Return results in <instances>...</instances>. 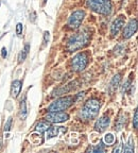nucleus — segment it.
<instances>
[{"label":"nucleus","mask_w":138,"mask_h":153,"mask_svg":"<svg viewBox=\"0 0 138 153\" xmlns=\"http://www.w3.org/2000/svg\"><path fill=\"white\" fill-rule=\"evenodd\" d=\"M89 38H91V33L87 30H83V31L74 34L69 38L68 43H67V48L69 51L79 50L85 45H87Z\"/></svg>","instance_id":"nucleus-1"},{"label":"nucleus","mask_w":138,"mask_h":153,"mask_svg":"<svg viewBox=\"0 0 138 153\" xmlns=\"http://www.w3.org/2000/svg\"><path fill=\"white\" fill-rule=\"evenodd\" d=\"M99 110H100V102L97 99H89L82 108L80 112V117L85 121L93 120L98 116Z\"/></svg>","instance_id":"nucleus-2"},{"label":"nucleus","mask_w":138,"mask_h":153,"mask_svg":"<svg viewBox=\"0 0 138 153\" xmlns=\"http://www.w3.org/2000/svg\"><path fill=\"white\" fill-rule=\"evenodd\" d=\"M88 9L101 15H111L113 12V4L111 0H87Z\"/></svg>","instance_id":"nucleus-3"},{"label":"nucleus","mask_w":138,"mask_h":153,"mask_svg":"<svg viewBox=\"0 0 138 153\" xmlns=\"http://www.w3.org/2000/svg\"><path fill=\"white\" fill-rule=\"evenodd\" d=\"M74 102V98L71 96H65L62 98L57 99L54 102H52L49 105V112H59V111H65L68 108H70Z\"/></svg>","instance_id":"nucleus-4"},{"label":"nucleus","mask_w":138,"mask_h":153,"mask_svg":"<svg viewBox=\"0 0 138 153\" xmlns=\"http://www.w3.org/2000/svg\"><path fill=\"white\" fill-rule=\"evenodd\" d=\"M88 64V56L87 53L80 52L72 59L71 61V67L74 71H83L86 68Z\"/></svg>","instance_id":"nucleus-5"},{"label":"nucleus","mask_w":138,"mask_h":153,"mask_svg":"<svg viewBox=\"0 0 138 153\" xmlns=\"http://www.w3.org/2000/svg\"><path fill=\"white\" fill-rule=\"evenodd\" d=\"M84 17H85V12L82 11V10H76L72 13L68 18V22H67V26L70 29H78L79 27L81 26L82 22H83Z\"/></svg>","instance_id":"nucleus-6"},{"label":"nucleus","mask_w":138,"mask_h":153,"mask_svg":"<svg viewBox=\"0 0 138 153\" xmlns=\"http://www.w3.org/2000/svg\"><path fill=\"white\" fill-rule=\"evenodd\" d=\"M45 118L48 122H51V123H61L69 119V115L63 111H59V112L48 113Z\"/></svg>","instance_id":"nucleus-7"},{"label":"nucleus","mask_w":138,"mask_h":153,"mask_svg":"<svg viewBox=\"0 0 138 153\" xmlns=\"http://www.w3.org/2000/svg\"><path fill=\"white\" fill-rule=\"evenodd\" d=\"M124 24H125V17H124L123 15H120V16L117 17L114 22H112V26H111V34H112L113 36H116L117 34L122 30Z\"/></svg>","instance_id":"nucleus-8"},{"label":"nucleus","mask_w":138,"mask_h":153,"mask_svg":"<svg viewBox=\"0 0 138 153\" xmlns=\"http://www.w3.org/2000/svg\"><path fill=\"white\" fill-rule=\"evenodd\" d=\"M136 31H137V19L134 18L131 19L129 24L125 26L122 36H123L124 39H129V38H131L136 33Z\"/></svg>","instance_id":"nucleus-9"},{"label":"nucleus","mask_w":138,"mask_h":153,"mask_svg":"<svg viewBox=\"0 0 138 153\" xmlns=\"http://www.w3.org/2000/svg\"><path fill=\"white\" fill-rule=\"evenodd\" d=\"M110 122H111V119L108 116H106V115H103L102 117H100L99 119L96 121L95 123V130L97 132H99V133H101V132H104L105 130L108 128V126H110Z\"/></svg>","instance_id":"nucleus-10"},{"label":"nucleus","mask_w":138,"mask_h":153,"mask_svg":"<svg viewBox=\"0 0 138 153\" xmlns=\"http://www.w3.org/2000/svg\"><path fill=\"white\" fill-rule=\"evenodd\" d=\"M67 129L64 127H50L47 130V137L52 138V137L57 136L60 133H66Z\"/></svg>","instance_id":"nucleus-11"},{"label":"nucleus","mask_w":138,"mask_h":153,"mask_svg":"<svg viewBox=\"0 0 138 153\" xmlns=\"http://www.w3.org/2000/svg\"><path fill=\"white\" fill-rule=\"evenodd\" d=\"M22 81L19 80H15V81L12 82V86H11V97L12 98H17L18 95L20 94V91H22Z\"/></svg>","instance_id":"nucleus-12"},{"label":"nucleus","mask_w":138,"mask_h":153,"mask_svg":"<svg viewBox=\"0 0 138 153\" xmlns=\"http://www.w3.org/2000/svg\"><path fill=\"white\" fill-rule=\"evenodd\" d=\"M71 84H67V85H64V86H61L59 88H56L54 91H53V96H61L63 94H66L68 91H70L72 88H73V86H71Z\"/></svg>","instance_id":"nucleus-13"},{"label":"nucleus","mask_w":138,"mask_h":153,"mask_svg":"<svg viewBox=\"0 0 138 153\" xmlns=\"http://www.w3.org/2000/svg\"><path fill=\"white\" fill-rule=\"evenodd\" d=\"M120 81H121V76H120L119 74L113 76L112 81H111V83H110V91H116V89L118 88V86H119Z\"/></svg>","instance_id":"nucleus-14"},{"label":"nucleus","mask_w":138,"mask_h":153,"mask_svg":"<svg viewBox=\"0 0 138 153\" xmlns=\"http://www.w3.org/2000/svg\"><path fill=\"white\" fill-rule=\"evenodd\" d=\"M49 128H50V123L48 121H41L36 124V131L41 134L47 132V130L49 129Z\"/></svg>","instance_id":"nucleus-15"},{"label":"nucleus","mask_w":138,"mask_h":153,"mask_svg":"<svg viewBox=\"0 0 138 153\" xmlns=\"http://www.w3.org/2000/svg\"><path fill=\"white\" fill-rule=\"evenodd\" d=\"M30 141H31L33 145H41L43 143V138L41 136V133L39 134H36V133H33L30 135Z\"/></svg>","instance_id":"nucleus-16"},{"label":"nucleus","mask_w":138,"mask_h":153,"mask_svg":"<svg viewBox=\"0 0 138 153\" xmlns=\"http://www.w3.org/2000/svg\"><path fill=\"white\" fill-rule=\"evenodd\" d=\"M29 49H30V45H29V44H26L24 49L20 51V53H19V55H18V63H22L24 60H26L27 55H28V53H29Z\"/></svg>","instance_id":"nucleus-17"},{"label":"nucleus","mask_w":138,"mask_h":153,"mask_svg":"<svg viewBox=\"0 0 138 153\" xmlns=\"http://www.w3.org/2000/svg\"><path fill=\"white\" fill-rule=\"evenodd\" d=\"M122 151L123 152H134V140H133V137H130L129 138V141H128V143L125 145V147H123V149H122Z\"/></svg>","instance_id":"nucleus-18"},{"label":"nucleus","mask_w":138,"mask_h":153,"mask_svg":"<svg viewBox=\"0 0 138 153\" xmlns=\"http://www.w3.org/2000/svg\"><path fill=\"white\" fill-rule=\"evenodd\" d=\"M125 117H126V115H124V114H121L119 116V118H118V120H117V124H116L117 131H120V130L122 129V127L124 126L125 120H126Z\"/></svg>","instance_id":"nucleus-19"},{"label":"nucleus","mask_w":138,"mask_h":153,"mask_svg":"<svg viewBox=\"0 0 138 153\" xmlns=\"http://www.w3.org/2000/svg\"><path fill=\"white\" fill-rule=\"evenodd\" d=\"M103 141L105 143V145H107V146H111V145H113V143H115V136L113 135L112 133L105 134L104 138H103Z\"/></svg>","instance_id":"nucleus-20"},{"label":"nucleus","mask_w":138,"mask_h":153,"mask_svg":"<svg viewBox=\"0 0 138 153\" xmlns=\"http://www.w3.org/2000/svg\"><path fill=\"white\" fill-rule=\"evenodd\" d=\"M104 146L105 145H103V143L102 141H100L99 143V145H97V146L95 147V148H93L91 149V152H99V153H101V152H105V148H104Z\"/></svg>","instance_id":"nucleus-21"},{"label":"nucleus","mask_w":138,"mask_h":153,"mask_svg":"<svg viewBox=\"0 0 138 153\" xmlns=\"http://www.w3.org/2000/svg\"><path fill=\"white\" fill-rule=\"evenodd\" d=\"M20 114H22V117L24 118L27 115V103H26V99L22 100L20 103Z\"/></svg>","instance_id":"nucleus-22"},{"label":"nucleus","mask_w":138,"mask_h":153,"mask_svg":"<svg viewBox=\"0 0 138 153\" xmlns=\"http://www.w3.org/2000/svg\"><path fill=\"white\" fill-rule=\"evenodd\" d=\"M12 117H9L7 120V122H5L4 124V128H3V130H4V132H9L10 130H11V127H12Z\"/></svg>","instance_id":"nucleus-23"},{"label":"nucleus","mask_w":138,"mask_h":153,"mask_svg":"<svg viewBox=\"0 0 138 153\" xmlns=\"http://www.w3.org/2000/svg\"><path fill=\"white\" fill-rule=\"evenodd\" d=\"M133 127H134V129H137V127H138V111L137 110H136L135 113H134Z\"/></svg>","instance_id":"nucleus-24"},{"label":"nucleus","mask_w":138,"mask_h":153,"mask_svg":"<svg viewBox=\"0 0 138 153\" xmlns=\"http://www.w3.org/2000/svg\"><path fill=\"white\" fill-rule=\"evenodd\" d=\"M49 41H50V33L46 31L45 33H44V47L48 45Z\"/></svg>","instance_id":"nucleus-25"},{"label":"nucleus","mask_w":138,"mask_h":153,"mask_svg":"<svg viewBox=\"0 0 138 153\" xmlns=\"http://www.w3.org/2000/svg\"><path fill=\"white\" fill-rule=\"evenodd\" d=\"M130 87H131V81H130V80H128V81H126L125 83L123 84V86H122L121 91H122V93H125V91H128Z\"/></svg>","instance_id":"nucleus-26"},{"label":"nucleus","mask_w":138,"mask_h":153,"mask_svg":"<svg viewBox=\"0 0 138 153\" xmlns=\"http://www.w3.org/2000/svg\"><path fill=\"white\" fill-rule=\"evenodd\" d=\"M22 33V24H17L16 25V34H18V35H20V34Z\"/></svg>","instance_id":"nucleus-27"},{"label":"nucleus","mask_w":138,"mask_h":153,"mask_svg":"<svg viewBox=\"0 0 138 153\" xmlns=\"http://www.w3.org/2000/svg\"><path fill=\"white\" fill-rule=\"evenodd\" d=\"M2 52H1V56L3 57V59H5V57H7V48L5 47H3L2 48Z\"/></svg>","instance_id":"nucleus-28"},{"label":"nucleus","mask_w":138,"mask_h":153,"mask_svg":"<svg viewBox=\"0 0 138 153\" xmlns=\"http://www.w3.org/2000/svg\"><path fill=\"white\" fill-rule=\"evenodd\" d=\"M35 19H36V14L33 12V13H32V18L30 17V20H31L32 22H35Z\"/></svg>","instance_id":"nucleus-29"},{"label":"nucleus","mask_w":138,"mask_h":153,"mask_svg":"<svg viewBox=\"0 0 138 153\" xmlns=\"http://www.w3.org/2000/svg\"><path fill=\"white\" fill-rule=\"evenodd\" d=\"M84 97V93H80V95L76 97V99H81V98H83Z\"/></svg>","instance_id":"nucleus-30"},{"label":"nucleus","mask_w":138,"mask_h":153,"mask_svg":"<svg viewBox=\"0 0 138 153\" xmlns=\"http://www.w3.org/2000/svg\"><path fill=\"white\" fill-rule=\"evenodd\" d=\"M46 2H47V0H44V3H46Z\"/></svg>","instance_id":"nucleus-31"}]
</instances>
